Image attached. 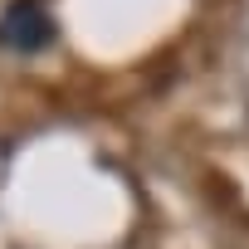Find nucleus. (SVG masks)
Returning <instances> with one entry per match:
<instances>
[{
    "instance_id": "f257e3e1",
    "label": "nucleus",
    "mask_w": 249,
    "mask_h": 249,
    "mask_svg": "<svg viewBox=\"0 0 249 249\" xmlns=\"http://www.w3.org/2000/svg\"><path fill=\"white\" fill-rule=\"evenodd\" d=\"M54 39V20L39 0H15V5L0 15V44L15 54H35Z\"/></svg>"
}]
</instances>
